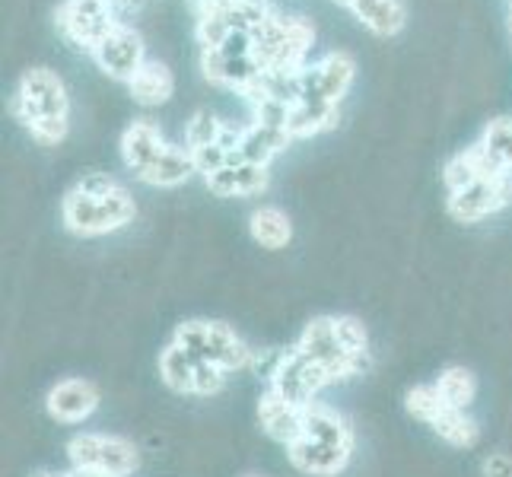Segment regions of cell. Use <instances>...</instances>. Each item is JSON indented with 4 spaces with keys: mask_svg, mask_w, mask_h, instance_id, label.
<instances>
[{
    "mask_svg": "<svg viewBox=\"0 0 512 477\" xmlns=\"http://www.w3.org/2000/svg\"><path fill=\"white\" fill-rule=\"evenodd\" d=\"M137 217V204L131 191L112 179L109 172H86L83 179L64 194L61 220L70 233L83 239L109 236L115 229H125Z\"/></svg>",
    "mask_w": 512,
    "mask_h": 477,
    "instance_id": "1",
    "label": "cell"
},
{
    "mask_svg": "<svg viewBox=\"0 0 512 477\" xmlns=\"http://www.w3.org/2000/svg\"><path fill=\"white\" fill-rule=\"evenodd\" d=\"M121 159L134 172V179L156 188H175L191 179V172H198L191 150L169 144L150 118H137L125 128V134H121Z\"/></svg>",
    "mask_w": 512,
    "mask_h": 477,
    "instance_id": "2",
    "label": "cell"
},
{
    "mask_svg": "<svg viewBox=\"0 0 512 477\" xmlns=\"http://www.w3.org/2000/svg\"><path fill=\"white\" fill-rule=\"evenodd\" d=\"M13 115L42 147H58L70 128V96L51 67H29L13 96Z\"/></svg>",
    "mask_w": 512,
    "mask_h": 477,
    "instance_id": "3",
    "label": "cell"
},
{
    "mask_svg": "<svg viewBox=\"0 0 512 477\" xmlns=\"http://www.w3.org/2000/svg\"><path fill=\"white\" fill-rule=\"evenodd\" d=\"M255 61L264 74H299L306 70V55L315 42V29L299 16L271 13L255 32Z\"/></svg>",
    "mask_w": 512,
    "mask_h": 477,
    "instance_id": "4",
    "label": "cell"
},
{
    "mask_svg": "<svg viewBox=\"0 0 512 477\" xmlns=\"http://www.w3.org/2000/svg\"><path fill=\"white\" fill-rule=\"evenodd\" d=\"M172 341L182 344L198 360L223 369L226 376L255 366V350L223 322H204V318H194V322H185V325L175 328Z\"/></svg>",
    "mask_w": 512,
    "mask_h": 477,
    "instance_id": "5",
    "label": "cell"
},
{
    "mask_svg": "<svg viewBox=\"0 0 512 477\" xmlns=\"http://www.w3.org/2000/svg\"><path fill=\"white\" fill-rule=\"evenodd\" d=\"M70 465L99 477H128L137 468V449L131 439L112 433H77L67 443Z\"/></svg>",
    "mask_w": 512,
    "mask_h": 477,
    "instance_id": "6",
    "label": "cell"
},
{
    "mask_svg": "<svg viewBox=\"0 0 512 477\" xmlns=\"http://www.w3.org/2000/svg\"><path fill=\"white\" fill-rule=\"evenodd\" d=\"M296 350L303 353L306 360H312L315 366L328 376V382H344L350 376H360L369 366V360L353 357V353L344 350L338 331H334V318L331 315H319L306 325V331L299 334Z\"/></svg>",
    "mask_w": 512,
    "mask_h": 477,
    "instance_id": "7",
    "label": "cell"
},
{
    "mask_svg": "<svg viewBox=\"0 0 512 477\" xmlns=\"http://www.w3.org/2000/svg\"><path fill=\"white\" fill-rule=\"evenodd\" d=\"M160 376H163V382L172 388V392L198 395V398L217 395L220 388L226 385L223 369L198 360L194 353H188L182 344H175V341L160 353Z\"/></svg>",
    "mask_w": 512,
    "mask_h": 477,
    "instance_id": "8",
    "label": "cell"
},
{
    "mask_svg": "<svg viewBox=\"0 0 512 477\" xmlns=\"http://www.w3.org/2000/svg\"><path fill=\"white\" fill-rule=\"evenodd\" d=\"M115 26L118 20L112 13V0H64L58 7V29L64 39L90 55Z\"/></svg>",
    "mask_w": 512,
    "mask_h": 477,
    "instance_id": "9",
    "label": "cell"
},
{
    "mask_svg": "<svg viewBox=\"0 0 512 477\" xmlns=\"http://www.w3.org/2000/svg\"><path fill=\"white\" fill-rule=\"evenodd\" d=\"M325 385H331L328 376L312 360H306L296 347L280 353L274 369L268 373V388H274L280 398H287L296 408H309Z\"/></svg>",
    "mask_w": 512,
    "mask_h": 477,
    "instance_id": "10",
    "label": "cell"
},
{
    "mask_svg": "<svg viewBox=\"0 0 512 477\" xmlns=\"http://www.w3.org/2000/svg\"><path fill=\"white\" fill-rule=\"evenodd\" d=\"M512 204V175H484L449 194V214L458 223H478Z\"/></svg>",
    "mask_w": 512,
    "mask_h": 477,
    "instance_id": "11",
    "label": "cell"
},
{
    "mask_svg": "<svg viewBox=\"0 0 512 477\" xmlns=\"http://www.w3.org/2000/svg\"><path fill=\"white\" fill-rule=\"evenodd\" d=\"M353 74H357V64H353L347 51H331L328 58H322L319 64H312L299 74L303 77V99L299 102L338 105L350 90Z\"/></svg>",
    "mask_w": 512,
    "mask_h": 477,
    "instance_id": "12",
    "label": "cell"
},
{
    "mask_svg": "<svg viewBox=\"0 0 512 477\" xmlns=\"http://www.w3.org/2000/svg\"><path fill=\"white\" fill-rule=\"evenodd\" d=\"M93 58H96L99 70H105L112 80L131 83L137 77V70L147 64V51H144V39H140V32H134L125 23H118L96 45Z\"/></svg>",
    "mask_w": 512,
    "mask_h": 477,
    "instance_id": "13",
    "label": "cell"
},
{
    "mask_svg": "<svg viewBox=\"0 0 512 477\" xmlns=\"http://www.w3.org/2000/svg\"><path fill=\"white\" fill-rule=\"evenodd\" d=\"M45 408L58 423H83L99 408V388L90 379H61L45 395Z\"/></svg>",
    "mask_w": 512,
    "mask_h": 477,
    "instance_id": "14",
    "label": "cell"
},
{
    "mask_svg": "<svg viewBox=\"0 0 512 477\" xmlns=\"http://www.w3.org/2000/svg\"><path fill=\"white\" fill-rule=\"evenodd\" d=\"M303 411L306 408H296L287 398H280L274 388H264L261 401H258V420H261V430L268 433L274 443L280 446H293L303 439Z\"/></svg>",
    "mask_w": 512,
    "mask_h": 477,
    "instance_id": "15",
    "label": "cell"
},
{
    "mask_svg": "<svg viewBox=\"0 0 512 477\" xmlns=\"http://www.w3.org/2000/svg\"><path fill=\"white\" fill-rule=\"evenodd\" d=\"M350 452L353 449L328 446V443H319V439H309V436H303L299 443H293L287 449L293 468L309 477H338L350 462Z\"/></svg>",
    "mask_w": 512,
    "mask_h": 477,
    "instance_id": "16",
    "label": "cell"
},
{
    "mask_svg": "<svg viewBox=\"0 0 512 477\" xmlns=\"http://www.w3.org/2000/svg\"><path fill=\"white\" fill-rule=\"evenodd\" d=\"M293 144V134L280 125H264V121H255L245 125L239 131V144H236V159H245V163L255 166H268L277 153H284Z\"/></svg>",
    "mask_w": 512,
    "mask_h": 477,
    "instance_id": "17",
    "label": "cell"
},
{
    "mask_svg": "<svg viewBox=\"0 0 512 477\" xmlns=\"http://www.w3.org/2000/svg\"><path fill=\"white\" fill-rule=\"evenodd\" d=\"M210 191H217L220 198H255L268 188V166L245 163V159H233L214 175H207Z\"/></svg>",
    "mask_w": 512,
    "mask_h": 477,
    "instance_id": "18",
    "label": "cell"
},
{
    "mask_svg": "<svg viewBox=\"0 0 512 477\" xmlns=\"http://www.w3.org/2000/svg\"><path fill=\"white\" fill-rule=\"evenodd\" d=\"M131 99L144 109H156V105H166L175 93V74L169 70V64L163 61H150L137 70V77L128 83Z\"/></svg>",
    "mask_w": 512,
    "mask_h": 477,
    "instance_id": "19",
    "label": "cell"
},
{
    "mask_svg": "<svg viewBox=\"0 0 512 477\" xmlns=\"http://www.w3.org/2000/svg\"><path fill=\"white\" fill-rule=\"evenodd\" d=\"M303 436L319 439V443H328V446L353 449L350 423L338 411H331L328 404H322V401H312L309 408L303 411Z\"/></svg>",
    "mask_w": 512,
    "mask_h": 477,
    "instance_id": "20",
    "label": "cell"
},
{
    "mask_svg": "<svg viewBox=\"0 0 512 477\" xmlns=\"http://www.w3.org/2000/svg\"><path fill=\"white\" fill-rule=\"evenodd\" d=\"M353 16L373 32V35H398L404 29V20H408V10H404L401 0H353L350 4Z\"/></svg>",
    "mask_w": 512,
    "mask_h": 477,
    "instance_id": "21",
    "label": "cell"
},
{
    "mask_svg": "<svg viewBox=\"0 0 512 477\" xmlns=\"http://www.w3.org/2000/svg\"><path fill=\"white\" fill-rule=\"evenodd\" d=\"M249 233L261 249L280 252V249H287L293 239V220L287 217V210L268 204V207H258L249 217Z\"/></svg>",
    "mask_w": 512,
    "mask_h": 477,
    "instance_id": "22",
    "label": "cell"
},
{
    "mask_svg": "<svg viewBox=\"0 0 512 477\" xmlns=\"http://www.w3.org/2000/svg\"><path fill=\"white\" fill-rule=\"evenodd\" d=\"M427 427L443 439V443H449L455 449H471V446H478V439H481L478 423L468 417V411L449 408L446 401H443V408L427 420Z\"/></svg>",
    "mask_w": 512,
    "mask_h": 477,
    "instance_id": "23",
    "label": "cell"
},
{
    "mask_svg": "<svg viewBox=\"0 0 512 477\" xmlns=\"http://www.w3.org/2000/svg\"><path fill=\"white\" fill-rule=\"evenodd\" d=\"M334 125H338V105H322V102H299V105H293L290 121H287L293 140L322 134V131L334 128Z\"/></svg>",
    "mask_w": 512,
    "mask_h": 477,
    "instance_id": "24",
    "label": "cell"
},
{
    "mask_svg": "<svg viewBox=\"0 0 512 477\" xmlns=\"http://www.w3.org/2000/svg\"><path fill=\"white\" fill-rule=\"evenodd\" d=\"M433 385H436V392L443 395V401L449 404V408H458V411H468L474 395H478V382H474V376L468 373L465 366H446Z\"/></svg>",
    "mask_w": 512,
    "mask_h": 477,
    "instance_id": "25",
    "label": "cell"
},
{
    "mask_svg": "<svg viewBox=\"0 0 512 477\" xmlns=\"http://www.w3.org/2000/svg\"><path fill=\"white\" fill-rule=\"evenodd\" d=\"M478 147L500 172H512V118H493L484 128Z\"/></svg>",
    "mask_w": 512,
    "mask_h": 477,
    "instance_id": "26",
    "label": "cell"
},
{
    "mask_svg": "<svg viewBox=\"0 0 512 477\" xmlns=\"http://www.w3.org/2000/svg\"><path fill=\"white\" fill-rule=\"evenodd\" d=\"M233 128H226L223 121L214 115V112H194L191 121L185 125V147L188 150H201V147H210V144H220V140H226V134Z\"/></svg>",
    "mask_w": 512,
    "mask_h": 477,
    "instance_id": "27",
    "label": "cell"
},
{
    "mask_svg": "<svg viewBox=\"0 0 512 477\" xmlns=\"http://www.w3.org/2000/svg\"><path fill=\"white\" fill-rule=\"evenodd\" d=\"M334 331H338V338H341V344H344L347 353L369 360V334H366V328H363L360 318H353V315H338V318H334Z\"/></svg>",
    "mask_w": 512,
    "mask_h": 477,
    "instance_id": "28",
    "label": "cell"
},
{
    "mask_svg": "<svg viewBox=\"0 0 512 477\" xmlns=\"http://www.w3.org/2000/svg\"><path fill=\"white\" fill-rule=\"evenodd\" d=\"M404 408H408L417 420L427 423L439 408H443V395L436 392V385H417L408 392V398H404Z\"/></svg>",
    "mask_w": 512,
    "mask_h": 477,
    "instance_id": "29",
    "label": "cell"
},
{
    "mask_svg": "<svg viewBox=\"0 0 512 477\" xmlns=\"http://www.w3.org/2000/svg\"><path fill=\"white\" fill-rule=\"evenodd\" d=\"M484 477H512V458L503 452H493L484 458Z\"/></svg>",
    "mask_w": 512,
    "mask_h": 477,
    "instance_id": "30",
    "label": "cell"
},
{
    "mask_svg": "<svg viewBox=\"0 0 512 477\" xmlns=\"http://www.w3.org/2000/svg\"><path fill=\"white\" fill-rule=\"evenodd\" d=\"M334 4H341V7H347V10H350V4H353V0H334Z\"/></svg>",
    "mask_w": 512,
    "mask_h": 477,
    "instance_id": "31",
    "label": "cell"
},
{
    "mask_svg": "<svg viewBox=\"0 0 512 477\" xmlns=\"http://www.w3.org/2000/svg\"><path fill=\"white\" fill-rule=\"evenodd\" d=\"M39 477H61V474H39Z\"/></svg>",
    "mask_w": 512,
    "mask_h": 477,
    "instance_id": "32",
    "label": "cell"
},
{
    "mask_svg": "<svg viewBox=\"0 0 512 477\" xmlns=\"http://www.w3.org/2000/svg\"><path fill=\"white\" fill-rule=\"evenodd\" d=\"M249 477H255V474H249Z\"/></svg>",
    "mask_w": 512,
    "mask_h": 477,
    "instance_id": "33",
    "label": "cell"
},
{
    "mask_svg": "<svg viewBox=\"0 0 512 477\" xmlns=\"http://www.w3.org/2000/svg\"><path fill=\"white\" fill-rule=\"evenodd\" d=\"M112 4H115V0H112Z\"/></svg>",
    "mask_w": 512,
    "mask_h": 477,
    "instance_id": "34",
    "label": "cell"
}]
</instances>
